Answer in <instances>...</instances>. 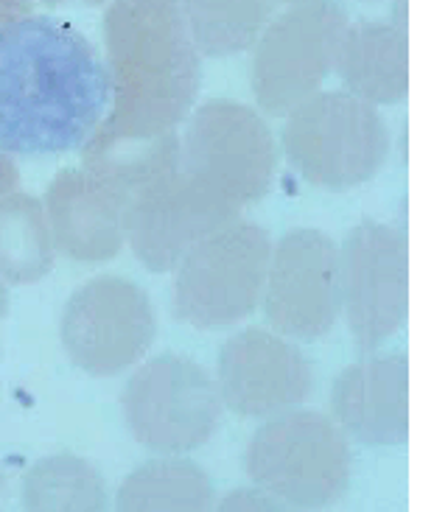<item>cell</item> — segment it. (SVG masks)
<instances>
[{
  "instance_id": "1",
  "label": "cell",
  "mask_w": 434,
  "mask_h": 512,
  "mask_svg": "<svg viewBox=\"0 0 434 512\" xmlns=\"http://www.w3.org/2000/svg\"><path fill=\"white\" fill-rule=\"evenodd\" d=\"M107 107V68L76 28L42 14L0 23V152L84 149Z\"/></svg>"
},
{
  "instance_id": "2",
  "label": "cell",
  "mask_w": 434,
  "mask_h": 512,
  "mask_svg": "<svg viewBox=\"0 0 434 512\" xmlns=\"http://www.w3.org/2000/svg\"><path fill=\"white\" fill-rule=\"evenodd\" d=\"M104 42L110 107L90 140L138 143L177 132L202 82L180 0H112Z\"/></svg>"
},
{
  "instance_id": "3",
  "label": "cell",
  "mask_w": 434,
  "mask_h": 512,
  "mask_svg": "<svg viewBox=\"0 0 434 512\" xmlns=\"http://www.w3.org/2000/svg\"><path fill=\"white\" fill-rule=\"evenodd\" d=\"M283 149L311 185L348 191L373 180L390 154V132L373 104L339 93H314L289 110Z\"/></svg>"
},
{
  "instance_id": "4",
  "label": "cell",
  "mask_w": 434,
  "mask_h": 512,
  "mask_svg": "<svg viewBox=\"0 0 434 512\" xmlns=\"http://www.w3.org/2000/svg\"><path fill=\"white\" fill-rule=\"evenodd\" d=\"M247 473L264 493L297 510L334 504L350 482V448L342 429L320 412L289 409L252 434Z\"/></svg>"
},
{
  "instance_id": "5",
  "label": "cell",
  "mask_w": 434,
  "mask_h": 512,
  "mask_svg": "<svg viewBox=\"0 0 434 512\" xmlns=\"http://www.w3.org/2000/svg\"><path fill=\"white\" fill-rule=\"evenodd\" d=\"M272 241L252 222L224 224L174 266V311L194 328H227L261 303Z\"/></svg>"
},
{
  "instance_id": "6",
  "label": "cell",
  "mask_w": 434,
  "mask_h": 512,
  "mask_svg": "<svg viewBox=\"0 0 434 512\" xmlns=\"http://www.w3.org/2000/svg\"><path fill=\"white\" fill-rule=\"evenodd\" d=\"M121 205L126 241L152 272L174 269L194 244L238 219V208L202 188L182 168L180 157L126 188Z\"/></svg>"
},
{
  "instance_id": "7",
  "label": "cell",
  "mask_w": 434,
  "mask_h": 512,
  "mask_svg": "<svg viewBox=\"0 0 434 512\" xmlns=\"http://www.w3.org/2000/svg\"><path fill=\"white\" fill-rule=\"evenodd\" d=\"M180 163L202 188L241 210L272 185L275 140L252 107L213 98L182 129Z\"/></svg>"
},
{
  "instance_id": "8",
  "label": "cell",
  "mask_w": 434,
  "mask_h": 512,
  "mask_svg": "<svg viewBox=\"0 0 434 512\" xmlns=\"http://www.w3.org/2000/svg\"><path fill=\"white\" fill-rule=\"evenodd\" d=\"M348 12L336 0H306L269 20L252 45L250 87L266 112H289L320 93L336 65L348 28Z\"/></svg>"
},
{
  "instance_id": "9",
  "label": "cell",
  "mask_w": 434,
  "mask_h": 512,
  "mask_svg": "<svg viewBox=\"0 0 434 512\" xmlns=\"http://www.w3.org/2000/svg\"><path fill=\"white\" fill-rule=\"evenodd\" d=\"M124 417L132 437L157 454H185L208 443L222 420L216 381L196 361L163 353L126 381Z\"/></svg>"
},
{
  "instance_id": "10",
  "label": "cell",
  "mask_w": 434,
  "mask_h": 512,
  "mask_svg": "<svg viewBox=\"0 0 434 512\" xmlns=\"http://www.w3.org/2000/svg\"><path fill=\"white\" fill-rule=\"evenodd\" d=\"M264 311L283 336L314 342L342 314V255L331 238L300 227L272 244L264 280Z\"/></svg>"
},
{
  "instance_id": "11",
  "label": "cell",
  "mask_w": 434,
  "mask_h": 512,
  "mask_svg": "<svg viewBox=\"0 0 434 512\" xmlns=\"http://www.w3.org/2000/svg\"><path fill=\"white\" fill-rule=\"evenodd\" d=\"M154 342L149 294L124 277H93L73 291L62 314V345L90 375H118Z\"/></svg>"
},
{
  "instance_id": "12",
  "label": "cell",
  "mask_w": 434,
  "mask_h": 512,
  "mask_svg": "<svg viewBox=\"0 0 434 512\" xmlns=\"http://www.w3.org/2000/svg\"><path fill=\"white\" fill-rule=\"evenodd\" d=\"M342 255V311L362 350L404 328L409 311V252L404 230L384 222L356 224Z\"/></svg>"
},
{
  "instance_id": "13",
  "label": "cell",
  "mask_w": 434,
  "mask_h": 512,
  "mask_svg": "<svg viewBox=\"0 0 434 512\" xmlns=\"http://www.w3.org/2000/svg\"><path fill=\"white\" fill-rule=\"evenodd\" d=\"M314 384L300 347L278 333L247 328L224 342L216 387L222 403L241 417H275L297 409Z\"/></svg>"
},
{
  "instance_id": "14",
  "label": "cell",
  "mask_w": 434,
  "mask_h": 512,
  "mask_svg": "<svg viewBox=\"0 0 434 512\" xmlns=\"http://www.w3.org/2000/svg\"><path fill=\"white\" fill-rule=\"evenodd\" d=\"M42 205L56 252L70 261H110L124 247L121 196L90 168L59 171Z\"/></svg>"
},
{
  "instance_id": "15",
  "label": "cell",
  "mask_w": 434,
  "mask_h": 512,
  "mask_svg": "<svg viewBox=\"0 0 434 512\" xmlns=\"http://www.w3.org/2000/svg\"><path fill=\"white\" fill-rule=\"evenodd\" d=\"M331 406L342 434L362 445H404L409 437V364L404 353L367 356L334 381Z\"/></svg>"
},
{
  "instance_id": "16",
  "label": "cell",
  "mask_w": 434,
  "mask_h": 512,
  "mask_svg": "<svg viewBox=\"0 0 434 512\" xmlns=\"http://www.w3.org/2000/svg\"><path fill=\"white\" fill-rule=\"evenodd\" d=\"M334 70L350 96L367 104H398L409 90V48L404 20L348 23Z\"/></svg>"
},
{
  "instance_id": "17",
  "label": "cell",
  "mask_w": 434,
  "mask_h": 512,
  "mask_svg": "<svg viewBox=\"0 0 434 512\" xmlns=\"http://www.w3.org/2000/svg\"><path fill=\"white\" fill-rule=\"evenodd\" d=\"M115 512H213V485L191 459H152L126 476Z\"/></svg>"
},
{
  "instance_id": "18",
  "label": "cell",
  "mask_w": 434,
  "mask_h": 512,
  "mask_svg": "<svg viewBox=\"0 0 434 512\" xmlns=\"http://www.w3.org/2000/svg\"><path fill=\"white\" fill-rule=\"evenodd\" d=\"M56 247L37 196L0 194V280L26 286L51 272Z\"/></svg>"
},
{
  "instance_id": "19",
  "label": "cell",
  "mask_w": 434,
  "mask_h": 512,
  "mask_svg": "<svg viewBox=\"0 0 434 512\" xmlns=\"http://www.w3.org/2000/svg\"><path fill=\"white\" fill-rule=\"evenodd\" d=\"M26 512H104L107 487L93 462L76 454H51L23 476Z\"/></svg>"
},
{
  "instance_id": "20",
  "label": "cell",
  "mask_w": 434,
  "mask_h": 512,
  "mask_svg": "<svg viewBox=\"0 0 434 512\" xmlns=\"http://www.w3.org/2000/svg\"><path fill=\"white\" fill-rule=\"evenodd\" d=\"M182 17L199 56H222L250 51L272 20L266 0H180Z\"/></svg>"
},
{
  "instance_id": "21",
  "label": "cell",
  "mask_w": 434,
  "mask_h": 512,
  "mask_svg": "<svg viewBox=\"0 0 434 512\" xmlns=\"http://www.w3.org/2000/svg\"><path fill=\"white\" fill-rule=\"evenodd\" d=\"M216 512H292L275 496L264 493L261 487H238L227 493Z\"/></svg>"
},
{
  "instance_id": "22",
  "label": "cell",
  "mask_w": 434,
  "mask_h": 512,
  "mask_svg": "<svg viewBox=\"0 0 434 512\" xmlns=\"http://www.w3.org/2000/svg\"><path fill=\"white\" fill-rule=\"evenodd\" d=\"M17 168H14V163L9 160V154L0 152V194H9V191H14V185H17Z\"/></svg>"
},
{
  "instance_id": "23",
  "label": "cell",
  "mask_w": 434,
  "mask_h": 512,
  "mask_svg": "<svg viewBox=\"0 0 434 512\" xmlns=\"http://www.w3.org/2000/svg\"><path fill=\"white\" fill-rule=\"evenodd\" d=\"M6 308H9V297H6V283L0 280V319L6 314Z\"/></svg>"
},
{
  "instance_id": "24",
  "label": "cell",
  "mask_w": 434,
  "mask_h": 512,
  "mask_svg": "<svg viewBox=\"0 0 434 512\" xmlns=\"http://www.w3.org/2000/svg\"><path fill=\"white\" fill-rule=\"evenodd\" d=\"M272 6H294V3H306V0H266Z\"/></svg>"
},
{
  "instance_id": "25",
  "label": "cell",
  "mask_w": 434,
  "mask_h": 512,
  "mask_svg": "<svg viewBox=\"0 0 434 512\" xmlns=\"http://www.w3.org/2000/svg\"><path fill=\"white\" fill-rule=\"evenodd\" d=\"M48 3H101V0H48Z\"/></svg>"
},
{
  "instance_id": "26",
  "label": "cell",
  "mask_w": 434,
  "mask_h": 512,
  "mask_svg": "<svg viewBox=\"0 0 434 512\" xmlns=\"http://www.w3.org/2000/svg\"><path fill=\"white\" fill-rule=\"evenodd\" d=\"M0 487H3V476H0Z\"/></svg>"
}]
</instances>
